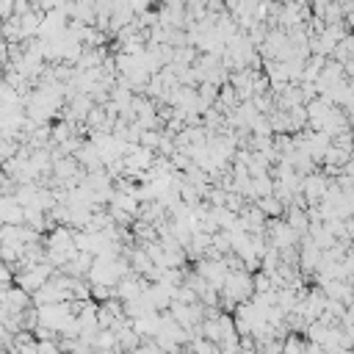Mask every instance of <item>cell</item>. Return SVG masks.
I'll return each instance as SVG.
<instances>
[{
    "mask_svg": "<svg viewBox=\"0 0 354 354\" xmlns=\"http://www.w3.org/2000/svg\"><path fill=\"white\" fill-rule=\"evenodd\" d=\"M9 277H12V274H9V268H6V266H0V282H9Z\"/></svg>",
    "mask_w": 354,
    "mask_h": 354,
    "instance_id": "cell-1",
    "label": "cell"
}]
</instances>
